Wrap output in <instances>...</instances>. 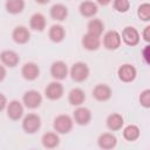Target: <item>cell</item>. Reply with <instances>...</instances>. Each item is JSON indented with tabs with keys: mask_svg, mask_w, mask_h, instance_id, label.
I'll return each instance as SVG.
<instances>
[{
	"mask_svg": "<svg viewBox=\"0 0 150 150\" xmlns=\"http://www.w3.org/2000/svg\"><path fill=\"white\" fill-rule=\"evenodd\" d=\"M48 36H49L50 41L59 43V42L63 41V39L66 36V30H64L63 26H61V25H53L48 30Z\"/></svg>",
	"mask_w": 150,
	"mask_h": 150,
	"instance_id": "obj_21",
	"label": "cell"
},
{
	"mask_svg": "<svg viewBox=\"0 0 150 150\" xmlns=\"http://www.w3.org/2000/svg\"><path fill=\"white\" fill-rule=\"evenodd\" d=\"M111 1H112V0H96V2H97L98 5H101V6H107V5H109Z\"/></svg>",
	"mask_w": 150,
	"mask_h": 150,
	"instance_id": "obj_35",
	"label": "cell"
},
{
	"mask_svg": "<svg viewBox=\"0 0 150 150\" xmlns=\"http://www.w3.org/2000/svg\"><path fill=\"white\" fill-rule=\"evenodd\" d=\"M73 118H74V122L76 124L87 125L91 120V111L86 107L79 105V108H76L74 114H73Z\"/></svg>",
	"mask_w": 150,
	"mask_h": 150,
	"instance_id": "obj_11",
	"label": "cell"
},
{
	"mask_svg": "<svg viewBox=\"0 0 150 150\" xmlns=\"http://www.w3.org/2000/svg\"><path fill=\"white\" fill-rule=\"evenodd\" d=\"M29 27L33 30L42 32L46 28V18L41 13H34L29 19Z\"/></svg>",
	"mask_w": 150,
	"mask_h": 150,
	"instance_id": "obj_20",
	"label": "cell"
},
{
	"mask_svg": "<svg viewBox=\"0 0 150 150\" xmlns=\"http://www.w3.org/2000/svg\"><path fill=\"white\" fill-rule=\"evenodd\" d=\"M97 5L94 2V1H83L80 4L79 6V11H80V14L84 18H93L96 13H97Z\"/></svg>",
	"mask_w": 150,
	"mask_h": 150,
	"instance_id": "obj_19",
	"label": "cell"
},
{
	"mask_svg": "<svg viewBox=\"0 0 150 150\" xmlns=\"http://www.w3.org/2000/svg\"><path fill=\"white\" fill-rule=\"evenodd\" d=\"M137 16L142 21H149L150 20V4L143 2L137 8Z\"/></svg>",
	"mask_w": 150,
	"mask_h": 150,
	"instance_id": "obj_28",
	"label": "cell"
},
{
	"mask_svg": "<svg viewBox=\"0 0 150 150\" xmlns=\"http://www.w3.org/2000/svg\"><path fill=\"white\" fill-rule=\"evenodd\" d=\"M105 122H107L108 129L111 130V131H117V130L122 129V127H123V124H124V120H123L122 115L116 114V112L109 115V116L107 117V121H105Z\"/></svg>",
	"mask_w": 150,
	"mask_h": 150,
	"instance_id": "obj_23",
	"label": "cell"
},
{
	"mask_svg": "<svg viewBox=\"0 0 150 150\" xmlns=\"http://www.w3.org/2000/svg\"><path fill=\"white\" fill-rule=\"evenodd\" d=\"M49 15L55 21H63L68 16V8L62 4H55L50 7Z\"/></svg>",
	"mask_w": 150,
	"mask_h": 150,
	"instance_id": "obj_18",
	"label": "cell"
},
{
	"mask_svg": "<svg viewBox=\"0 0 150 150\" xmlns=\"http://www.w3.org/2000/svg\"><path fill=\"white\" fill-rule=\"evenodd\" d=\"M114 9L118 13H127L130 8V2L129 0H114L112 1Z\"/></svg>",
	"mask_w": 150,
	"mask_h": 150,
	"instance_id": "obj_29",
	"label": "cell"
},
{
	"mask_svg": "<svg viewBox=\"0 0 150 150\" xmlns=\"http://www.w3.org/2000/svg\"><path fill=\"white\" fill-rule=\"evenodd\" d=\"M82 46L84 49L87 50H97L101 46V40H100V36H96V35H93L90 33H87L82 36Z\"/></svg>",
	"mask_w": 150,
	"mask_h": 150,
	"instance_id": "obj_17",
	"label": "cell"
},
{
	"mask_svg": "<svg viewBox=\"0 0 150 150\" xmlns=\"http://www.w3.org/2000/svg\"><path fill=\"white\" fill-rule=\"evenodd\" d=\"M142 38L145 42H150V26L144 27V30L142 33Z\"/></svg>",
	"mask_w": 150,
	"mask_h": 150,
	"instance_id": "obj_32",
	"label": "cell"
},
{
	"mask_svg": "<svg viewBox=\"0 0 150 150\" xmlns=\"http://www.w3.org/2000/svg\"><path fill=\"white\" fill-rule=\"evenodd\" d=\"M41 142H42V145L47 149H54L59 145L60 143V137L57 135V132H46L43 134L42 138H41Z\"/></svg>",
	"mask_w": 150,
	"mask_h": 150,
	"instance_id": "obj_24",
	"label": "cell"
},
{
	"mask_svg": "<svg viewBox=\"0 0 150 150\" xmlns=\"http://www.w3.org/2000/svg\"><path fill=\"white\" fill-rule=\"evenodd\" d=\"M122 43L121 34L117 30H108L103 35V46L109 50L117 49Z\"/></svg>",
	"mask_w": 150,
	"mask_h": 150,
	"instance_id": "obj_6",
	"label": "cell"
},
{
	"mask_svg": "<svg viewBox=\"0 0 150 150\" xmlns=\"http://www.w3.org/2000/svg\"><path fill=\"white\" fill-rule=\"evenodd\" d=\"M6 111H7V116L11 120L18 121L23 116V105H22V103L20 101L13 100L9 103H7Z\"/></svg>",
	"mask_w": 150,
	"mask_h": 150,
	"instance_id": "obj_9",
	"label": "cell"
},
{
	"mask_svg": "<svg viewBox=\"0 0 150 150\" xmlns=\"http://www.w3.org/2000/svg\"><path fill=\"white\" fill-rule=\"evenodd\" d=\"M63 86L57 82V81H54V82H50L46 89H45V95L48 100L50 101H56V100H60L62 96H63Z\"/></svg>",
	"mask_w": 150,
	"mask_h": 150,
	"instance_id": "obj_8",
	"label": "cell"
},
{
	"mask_svg": "<svg viewBox=\"0 0 150 150\" xmlns=\"http://www.w3.org/2000/svg\"><path fill=\"white\" fill-rule=\"evenodd\" d=\"M68 67L63 61H55L50 66V75L57 81L64 80L68 76Z\"/></svg>",
	"mask_w": 150,
	"mask_h": 150,
	"instance_id": "obj_10",
	"label": "cell"
},
{
	"mask_svg": "<svg viewBox=\"0 0 150 150\" xmlns=\"http://www.w3.org/2000/svg\"><path fill=\"white\" fill-rule=\"evenodd\" d=\"M86 100V94L81 88H74L68 94V101L71 105H81Z\"/></svg>",
	"mask_w": 150,
	"mask_h": 150,
	"instance_id": "obj_22",
	"label": "cell"
},
{
	"mask_svg": "<svg viewBox=\"0 0 150 150\" xmlns=\"http://www.w3.org/2000/svg\"><path fill=\"white\" fill-rule=\"evenodd\" d=\"M7 98H6V96L4 95V94H1L0 93V111H2L6 107H7Z\"/></svg>",
	"mask_w": 150,
	"mask_h": 150,
	"instance_id": "obj_33",
	"label": "cell"
},
{
	"mask_svg": "<svg viewBox=\"0 0 150 150\" xmlns=\"http://www.w3.org/2000/svg\"><path fill=\"white\" fill-rule=\"evenodd\" d=\"M73 124L74 121L69 115H59L54 118V123H53V128L57 134H68L73 129Z\"/></svg>",
	"mask_w": 150,
	"mask_h": 150,
	"instance_id": "obj_2",
	"label": "cell"
},
{
	"mask_svg": "<svg viewBox=\"0 0 150 150\" xmlns=\"http://www.w3.org/2000/svg\"><path fill=\"white\" fill-rule=\"evenodd\" d=\"M21 75L27 81H34L40 75V68L34 62H27L21 68Z\"/></svg>",
	"mask_w": 150,
	"mask_h": 150,
	"instance_id": "obj_12",
	"label": "cell"
},
{
	"mask_svg": "<svg viewBox=\"0 0 150 150\" xmlns=\"http://www.w3.org/2000/svg\"><path fill=\"white\" fill-rule=\"evenodd\" d=\"M5 8L9 14H19L25 9V0H6Z\"/></svg>",
	"mask_w": 150,
	"mask_h": 150,
	"instance_id": "obj_25",
	"label": "cell"
},
{
	"mask_svg": "<svg viewBox=\"0 0 150 150\" xmlns=\"http://www.w3.org/2000/svg\"><path fill=\"white\" fill-rule=\"evenodd\" d=\"M6 74H7V73H6V68H5L2 64H0V82L5 80Z\"/></svg>",
	"mask_w": 150,
	"mask_h": 150,
	"instance_id": "obj_34",
	"label": "cell"
},
{
	"mask_svg": "<svg viewBox=\"0 0 150 150\" xmlns=\"http://www.w3.org/2000/svg\"><path fill=\"white\" fill-rule=\"evenodd\" d=\"M121 39L122 41L127 45V46H137L141 40V35L139 32L132 27V26H127L125 28H123L122 34H121Z\"/></svg>",
	"mask_w": 150,
	"mask_h": 150,
	"instance_id": "obj_4",
	"label": "cell"
},
{
	"mask_svg": "<svg viewBox=\"0 0 150 150\" xmlns=\"http://www.w3.org/2000/svg\"><path fill=\"white\" fill-rule=\"evenodd\" d=\"M12 39L18 45H25L30 39V33L27 27L25 26H18L12 32Z\"/></svg>",
	"mask_w": 150,
	"mask_h": 150,
	"instance_id": "obj_13",
	"label": "cell"
},
{
	"mask_svg": "<svg viewBox=\"0 0 150 150\" xmlns=\"http://www.w3.org/2000/svg\"><path fill=\"white\" fill-rule=\"evenodd\" d=\"M50 0H35V2H38V4H40V5H46V4H48Z\"/></svg>",
	"mask_w": 150,
	"mask_h": 150,
	"instance_id": "obj_36",
	"label": "cell"
},
{
	"mask_svg": "<svg viewBox=\"0 0 150 150\" xmlns=\"http://www.w3.org/2000/svg\"><path fill=\"white\" fill-rule=\"evenodd\" d=\"M138 100L141 105H143L144 108H150V89H144L139 94Z\"/></svg>",
	"mask_w": 150,
	"mask_h": 150,
	"instance_id": "obj_30",
	"label": "cell"
},
{
	"mask_svg": "<svg viewBox=\"0 0 150 150\" xmlns=\"http://www.w3.org/2000/svg\"><path fill=\"white\" fill-rule=\"evenodd\" d=\"M117 75H118V79L122 81V82H125V83H129V82H132L136 76H137V70L136 68L130 64V63H124L122 64L118 70H117Z\"/></svg>",
	"mask_w": 150,
	"mask_h": 150,
	"instance_id": "obj_7",
	"label": "cell"
},
{
	"mask_svg": "<svg viewBox=\"0 0 150 150\" xmlns=\"http://www.w3.org/2000/svg\"><path fill=\"white\" fill-rule=\"evenodd\" d=\"M103 29H104V23L100 19H91L87 25V30H88L87 33H90L96 36H101Z\"/></svg>",
	"mask_w": 150,
	"mask_h": 150,
	"instance_id": "obj_26",
	"label": "cell"
},
{
	"mask_svg": "<svg viewBox=\"0 0 150 150\" xmlns=\"http://www.w3.org/2000/svg\"><path fill=\"white\" fill-rule=\"evenodd\" d=\"M41 128V118L36 114H28L22 120V129L27 134H35Z\"/></svg>",
	"mask_w": 150,
	"mask_h": 150,
	"instance_id": "obj_3",
	"label": "cell"
},
{
	"mask_svg": "<svg viewBox=\"0 0 150 150\" xmlns=\"http://www.w3.org/2000/svg\"><path fill=\"white\" fill-rule=\"evenodd\" d=\"M142 56H143V60L146 64H149V56H150V46H145L142 50Z\"/></svg>",
	"mask_w": 150,
	"mask_h": 150,
	"instance_id": "obj_31",
	"label": "cell"
},
{
	"mask_svg": "<svg viewBox=\"0 0 150 150\" xmlns=\"http://www.w3.org/2000/svg\"><path fill=\"white\" fill-rule=\"evenodd\" d=\"M22 103L29 109L39 108L42 103V96L38 90H27L22 96Z\"/></svg>",
	"mask_w": 150,
	"mask_h": 150,
	"instance_id": "obj_5",
	"label": "cell"
},
{
	"mask_svg": "<svg viewBox=\"0 0 150 150\" xmlns=\"http://www.w3.org/2000/svg\"><path fill=\"white\" fill-rule=\"evenodd\" d=\"M97 144L101 149H104V150H109V149H112L116 146L117 144V138L115 135L110 134V132H104V134H101L97 138Z\"/></svg>",
	"mask_w": 150,
	"mask_h": 150,
	"instance_id": "obj_16",
	"label": "cell"
},
{
	"mask_svg": "<svg viewBox=\"0 0 150 150\" xmlns=\"http://www.w3.org/2000/svg\"><path fill=\"white\" fill-rule=\"evenodd\" d=\"M112 95V91H111V88L108 86V84H97L94 89H93V97L100 102H104V101H108Z\"/></svg>",
	"mask_w": 150,
	"mask_h": 150,
	"instance_id": "obj_15",
	"label": "cell"
},
{
	"mask_svg": "<svg viewBox=\"0 0 150 150\" xmlns=\"http://www.w3.org/2000/svg\"><path fill=\"white\" fill-rule=\"evenodd\" d=\"M141 135L139 128L135 124H129L123 129V137L124 139L129 141V142H134L136 141Z\"/></svg>",
	"mask_w": 150,
	"mask_h": 150,
	"instance_id": "obj_27",
	"label": "cell"
},
{
	"mask_svg": "<svg viewBox=\"0 0 150 150\" xmlns=\"http://www.w3.org/2000/svg\"><path fill=\"white\" fill-rule=\"evenodd\" d=\"M0 60L2 62L4 66L6 67H9V68H13L15 66H18V63L20 62V57H19V54L14 50H2L0 53Z\"/></svg>",
	"mask_w": 150,
	"mask_h": 150,
	"instance_id": "obj_14",
	"label": "cell"
},
{
	"mask_svg": "<svg viewBox=\"0 0 150 150\" xmlns=\"http://www.w3.org/2000/svg\"><path fill=\"white\" fill-rule=\"evenodd\" d=\"M69 75L75 82H83L89 76V67L84 62H75L69 69Z\"/></svg>",
	"mask_w": 150,
	"mask_h": 150,
	"instance_id": "obj_1",
	"label": "cell"
}]
</instances>
